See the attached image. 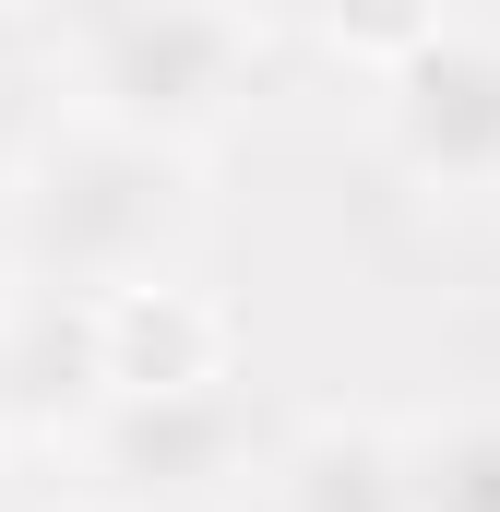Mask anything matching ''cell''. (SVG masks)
Segmentation results:
<instances>
[{
	"instance_id": "obj_1",
	"label": "cell",
	"mask_w": 500,
	"mask_h": 512,
	"mask_svg": "<svg viewBox=\"0 0 500 512\" xmlns=\"http://www.w3.org/2000/svg\"><path fill=\"white\" fill-rule=\"evenodd\" d=\"M191 239V179H179V143H143V131H60L24 155L12 179V262L36 286H72V298H108L167 274V251Z\"/></svg>"
},
{
	"instance_id": "obj_2",
	"label": "cell",
	"mask_w": 500,
	"mask_h": 512,
	"mask_svg": "<svg viewBox=\"0 0 500 512\" xmlns=\"http://www.w3.org/2000/svg\"><path fill=\"white\" fill-rule=\"evenodd\" d=\"M239 96L227 0H84V120L143 143H203Z\"/></svg>"
},
{
	"instance_id": "obj_3",
	"label": "cell",
	"mask_w": 500,
	"mask_h": 512,
	"mask_svg": "<svg viewBox=\"0 0 500 512\" xmlns=\"http://www.w3.org/2000/svg\"><path fill=\"white\" fill-rule=\"evenodd\" d=\"M393 155L429 191L500 179V48L489 36H429L417 60H393Z\"/></svg>"
},
{
	"instance_id": "obj_4",
	"label": "cell",
	"mask_w": 500,
	"mask_h": 512,
	"mask_svg": "<svg viewBox=\"0 0 500 512\" xmlns=\"http://www.w3.org/2000/svg\"><path fill=\"white\" fill-rule=\"evenodd\" d=\"M84 465H96L108 501H191V489H215V477L239 465V417H227L215 382H191V393H108V405L84 417Z\"/></svg>"
},
{
	"instance_id": "obj_5",
	"label": "cell",
	"mask_w": 500,
	"mask_h": 512,
	"mask_svg": "<svg viewBox=\"0 0 500 512\" xmlns=\"http://www.w3.org/2000/svg\"><path fill=\"white\" fill-rule=\"evenodd\" d=\"M108 405V310L48 286L12 334H0V417L48 429V417H96Z\"/></svg>"
},
{
	"instance_id": "obj_6",
	"label": "cell",
	"mask_w": 500,
	"mask_h": 512,
	"mask_svg": "<svg viewBox=\"0 0 500 512\" xmlns=\"http://www.w3.org/2000/svg\"><path fill=\"white\" fill-rule=\"evenodd\" d=\"M108 310V393H191L215 382V310L191 298V286H167V274H143V286H108L96 298Z\"/></svg>"
},
{
	"instance_id": "obj_7",
	"label": "cell",
	"mask_w": 500,
	"mask_h": 512,
	"mask_svg": "<svg viewBox=\"0 0 500 512\" xmlns=\"http://www.w3.org/2000/svg\"><path fill=\"white\" fill-rule=\"evenodd\" d=\"M274 512H417L405 441H381V429H310L274 465Z\"/></svg>"
},
{
	"instance_id": "obj_8",
	"label": "cell",
	"mask_w": 500,
	"mask_h": 512,
	"mask_svg": "<svg viewBox=\"0 0 500 512\" xmlns=\"http://www.w3.org/2000/svg\"><path fill=\"white\" fill-rule=\"evenodd\" d=\"M405 489H417V512H500V417H453V429L405 441Z\"/></svg>"
},
{
	"instance_id": "obj_9",
	"label": "cell",
	"mask_w": 500,
	"mask_h": 512,
	"mask_svg": "<svg viewBox=\"0 0 500 512\" xmlns=\"http://www.w3.org/2000/svg\"><path fill=\"white\" fill-rule=\"evenodd\" d=\"M310 24L334 36V48H358V60H417L429 36H441V0H310Z\"/></svg>"
}]
</instances>
